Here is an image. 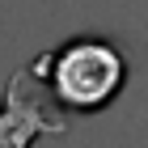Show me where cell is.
Wrapping results in <instances>:
<instances>
[{"label":"cell","mask_w":148,"mask_h":148,"mask_svg":"<svg viewBox=\"0 0 148 148\" xmlns=\"http://www.w3.org/2000/svg\"><path fill=\"white\" fill-rule=\"evenodd\" d=\"M30 72L47 89L51 106L68 114H93L106 110L123 93L131 68H127V55L119 51V42L102 34H76L55 51H42L30 64Z\"/></svg>","instance_id":"cell-1"},{"label":"cell","mask_w":148,"mask_h":148,"mask_svg":"<svg viewBox=\"0 0 148 148\" xmlns=\"http://www.w3.org/2000/svg\"><path fill=\"white\" fill-rule=\"evenodd\" d=\"M51 97L30 68L13 72L0 97V148H30L38 136H68V119L47 110Z\"/></svg>","instance_id":"cell-2"}]
</instances>
